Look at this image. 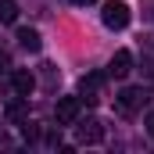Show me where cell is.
Segmentation results:
<instances>
[{"label":"cell","mask_w":154,"mask_h":154,"mask_svg":"<svg viewBox=\"0 0 154 154\" xmlns=\"http://www.w3.org/2000/svg\"><path fill=\"white\" fill-rule=\"evenodd\" d=\"M100 86H104V72H90V75H82L79 82V100L82 104H100Z\"/></svg>","instance_id":"1"},{"label":"cell","mask_w":154,"mask_h":154,"mask_svg":"<svg viewBox=\"0 0 154 154\" xmlns=\"http://www.w3.org/2000/svg\"><path fill=\"white\" fill-rule=\"evenodd\" d=\"M143 100H147V93L136 90V86H129V90H122L115 97V108H118V115H136L143 108Z\"/></svg>","instance_id":"2"},{"label":"cell","mask_w":154,"mask_h":154,"mask_svg":"<svg viewBox=\"0 0 154 154\" xmlns=\"http://www.w3.org/2000/svg\"><path fill=\"white\" fill-rule=\"evenodd\" d=\"M100 18H104V25H108V29H125L133 14H129V7H125L122 0H111V4H104Z\"/></svg>","instance_id":"3"},{"label":"cell","mask_w":154,"mask_h":154,"mask_svg":"<svg viewBox=\"0 0 154 154\" xmlns=\"http://www.w3.org/2000/svg\"><path fill=\"white\" fill-rule=\"evenodd\" d=\"M79 108H82L79 97H57V104H54L57 125H72V122H79Z\"/></svg>","instance_id":"4"},{"label":"cell","mask_w":154,"mask_h":154,"mask_svg":"<svg viewBox=\"0 0 154 154\" xmlns=\"http://www.w3.org/2000/svg\"><path fill=\"white\" fill-rule=\"evenodd\" d=\"M75 140H79V143H90V147L100 143V140H104V122H100V118L79 122V125H75Z\"/></svg>","instance_id":"5"},{"label":"cell","mask_w":154,"mask_h":154,"mask_svg":"<svg viewBox=\"0 0 154 154\" xmlns=\"http://www.w3.org/2000/svg\"><path fill=\"white\" fill-rule=\"evenodd\" d=\"M129 72H133V54L129 50H118L115 57H111V65H108V75L111 79H125Z\"/></svg>","instance_id":"6"},{"label":"cell","mask_w":154,"mask_h":154,"mask_svg":"<svg viewBox=\"0 0 154 154\" xmlns=\"http://www.w3.org/2000/svg\"><path fill=\"white\" fill-rule=\"evenodd\" d=\"M11 86H14V93H18V97H29V93L36 90V75H32V72H25V68H18V72H11Z\"/></svg>","instance_id":"7"},{"label":"cell","mask_w":154,"mask_h":154,"mask_svg":"<svg viewBox=\"0 0 154 154\" xmlns=\"http://www.w3.org/2000/svg\"><path fill=\"white\" fill-rule=\"evenodd\" d=\"M18 43H22V50H29V54H36L39 47H43V39H39L36 29H18Z\"/></svg>","instance_id":"8"},{"label":"cell","mask_w":154,"mask_h":154,"mask_svg":"<svg viewBox=\"0 0 154 154\" xmlns=\"http://www.w3.org/2000/svg\"><path fill=\"white\" fill-rule=\"evenodd\" d=\"M0 22L4 25H14L18 22V4L14 0H0Z\"/></svg>","instance_id":"9"},{"label":"cell","mask_w":154,"mask_h":154,"mask_svg":"<svg viewBox=\"0 0 154 154\" xmlns=\"http://www.w3.org/2000/svg\"><path fill=\"white\" fill-rule=\"evenodd\" d=\"M25 115H29V111H25V104H22V100H18V104H7V122H11V125H22Z\"/></svg>","instance_id":"10"},{"label":"cell","mask_w":154,"mask_h":154,"mask_svg":"<svg viewBox=\"0 0 154 154\" xmlns=\"http://www.w3.org/2000/svg\"><path fill=\"white\" fill-rule=\"evenodd\" d=\"M39 72H43V86H47V90H54V86H57V68H54L50 61H47V65H39Z\"/></svg>","instance_id":"11"},{"label":"cell","mask_w":154,"mask_h":154,"mask_svg":"<svg viewBox=\"0 0 154 154\" xmlns=\"http://www.w3.org/2000/svg\"><path fill=\"white\" fill-rule=\"evenodd\" d=\"M0 72H11V54L0 50Z\"/></svg>","instance_id":"12"},{"label":"cell","mask_w":154,"mask_h":154,"mask_svg":"<svg viewBox=\"0 0 154 154\" xmlns=\"http://www.w3.org/2000/svg\"><path fill=\"white\" fill-rule=\"evenodd\" d=\"M143 125H147V136L154 140V111H147V118H143Z\"/></svg>","instance_id":"13"},{"label":"cell","mask_w":154,"mask_h":154,"mask_svg":"<svg viewBox=\"0 0 154 154\" xmlns=\"http://www.w3.org/2000/svg\"><path fill=\"white\" fill-rule=\"evenodd\" d=\"M72 4H79V7H90V4H97V0H72Z\"/></svg>","instance_id":"14"},{"label":"cell","mask_w":154,"mask_h":154,"mask_svg":"<svg viewBox=\"0 0 154 154\" xmlns=\"http://www.w3.org/2000/svg\"><path fill=\"white\" fill-rule=\"evenodd\" d=\"M151 82H154V68H151Z\"/></svg>","instance_id":"15"},{"label":"cell","mask_w":154,"mask_h":154,"mask_svg":"<svg viewBox=\"0 0 154 154\" xmlns=\"http://www.w3.org/2000/svg\"><path fill=\"white\" fill-rule=\"evenodd\" d=\"M0 140H4V129H0Z\"/></svg>","instance_id":"16"}]
</instances>
